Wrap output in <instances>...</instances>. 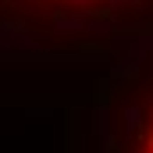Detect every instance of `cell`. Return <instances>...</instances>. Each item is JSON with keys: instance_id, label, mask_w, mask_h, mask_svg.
I'll return each mask as SVG.
<instances>
[{"instance_id": "6da1fadb", "label": "cell", "mask_w": 153, "mask_h": 153, "mask_svg": "<svg viewBox=\"0 0 153 153\" xmlns=\"http://www.w3.org/2000/svg\"><path fill=\"white\" fill-rule=\"evenodd\" d=\"M103 153H153V78L121 89L103 114Z\"/></svg>"}]
</instances>
